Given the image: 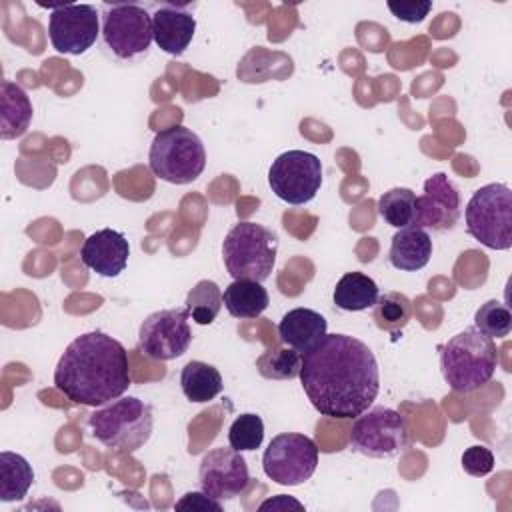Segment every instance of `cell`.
I'll return each mask as SVG.
<instances>
[{"instance_id": "obj_1", "label": "cell", "mask_w": 512, "mask_h": 512, "mask_svg": "<svg viewBox=\"0 0 512 512\" xmlns=\"http://www.w3.org/2000/svg\"><path fill=\"white\" fill-rule=\"evenodd\" d=\"M300 382L310 404L328 418H356L380 390L374 352L348 334H326L302 354Z\"/></svg>"}, {"instance_id": "obj_2", "label": "cell", "mask_w": 512, "mask_h": 512, "mask_svg": "<svg viewBox=\"0 0 512 512\" xmlns=\"http://www.w3.org/2000/svg\"><path fill=\"white\" fill-rule=\"evenodd\" d=\"M130 384L126 348L100 330L76 336L54 368V386L84 406H104L120 398Z\"/></svg>"}, {"instance_id": "obj_3", "label": "cell", "mask_w": 512, "mask_h": 512, "mask_svg": "<svg viewBox=\"0 0 512 512\" xmlns=\"http://www.w3.org/2000/svg\"><path fill=\"white\" fill-rule=\"evenodd\" d=\"M498 366V348L494 338L482 334L476 326L454 334L440 348V370L454 392H474L492 380Z\"/></svg>"}, {"instance_id": "obj_4", "label": "cell", "mask_w": 512, "mask_h": 512, "mask_svg": "<svg viewBox=\"0 0 512 512\" xmlns=\"http://www.w3.org/2000/svg\"><path fill=\"white\" fill-rule=\"evenodd\" d=\"M88 424L98 442L120 452H136L152 436V406L136 396H120L96 408Z\"/></svg>"}, {"instance_id": "obj_5", "label": "cell", "mask_w": 512, "mask_h": 512, "mask_svg": "<svg viewBox=\"0 0 512 512\" xmlns=\"http://www.w3.org/2000/svg\"><path fill=\"white\" fill-rule=\"evenodd\" d=\"M148 164L156 178L170 184H190L194 182L206 166V150L196 132L176 124L156 132Z\"/></svg>"}, {"instance_id": "obj_6", "label": "cell", "mask_w": 512, "mask_h": 512, "mask_svg": "<svg viewBox=\"0 0 512 512\" xmlns=\"http://www.w3.org/2000/svg\"><path fill=\"white\" fill-rule=\"evenodd\" d=\"M278 236L256 222L234 224L224 242L222 258L234 280L264 282L276 262Z\"/></svg>"}, {"instance_id": "obj_7", "label": "cell", "mask_w": 512, "mask_h": 512, "mask_svg": "<svg viewBox=\"0 0 512 512\" xmlns=\"http://www.w3.org/2000/svg\"><path fill=\"white\" fill-rule=\"evenodd\" d=\"M468 234L492 250L512 246V190L508 184L490 182L478 188L464 210Z\"/></svg>"}, {"instance_id": "obj_8", "label": "cell", "mask_w": 512, "mask_h": 512, "mask_svg": "<svg viewBox=\"0 0 512 512\" xmlns=\"http://www.w3.org/2000/svg\"><path fill=\"white\" fill-rule=\"evenodd\" d=\"M350 448L368 458H392L410 446L408 420L386 406H374L354 418Z\"/></svg>"}, {"instance_id": "obj_9", "label": "cell", "mask_w": 512, "mask_h": 512, "mask_svg": "<svg viewBox=\"0 0 512 512\" xmlns=\"http://www.w3.org/2000/svg\"><path fill=\"white\" fill-rule=\"evenodd\" d=\"M318 466V446L298 432H284L270 440L262 456L264 474L280 486H298L312 478Z\"/></svg>"}, {"instance_id": "obj_10", "label": "cell", "mask_w": 512, "mask_h": 512, "mask_svg": "<svg viewBox=\"0 0 512 512\" xmlns=\"http://www.w3.org/2000/svg\"><path fill=\"white\" fill-rule=\"evenodd\" d=\"M268 184L280 200L292 206L306 204L322 186V162L306 150L282 152L268 170Z\"/></svg>"}, {"instance_id": "obj_11", "label": "cell", "mask_w": 512, "mask_h": 512, "mask_svg": "<svg viewBox=\"0 0 512 512\" xmlns=\"http://www.w3.org/2000/svg\"><path fill=\"white\" fill-rule=\"evenodd\" d=\"M188 318L186 308H166L148 314L138 330V350L162 362L182 356L192 342Z\"/></svg>"}, {"instance_id": "obj_12", "label": "cell", "mask_w": 512, "mask_h": 512, "mask_svg": "<svg viewBox=\"0 0 512 512\" xmlns=\"http://www.w3.org/2000/svg\"><path fill=\"white\" fill-rule=\"evenodd\" d=\"M102 38L114 56L130 60L154 40L152 14L138 4H114L102 16Z\"/></svg>"}, {"instance_id": "obj_13", "label": "cell", "mask_w": 512, "mask_h": 512, "mask_svg": "<svg viewBox=\"0 0 512 512\" xmlns=\"http://www.w3.org/2000/svg\"><path fill=\"white\" fill-rule=\"evenodd\" d=\"M100 34L98 10L90 4L50 6L48 38L60 54L80 56L96 42Z\"/></svg>"}, {"instance_id": "obj_14", "label": "cell", "mask_w": 512, "mask_h": 512, "mask_svg": "<svg viewBox=\"0 0 512 512\" xmlns=\"http://www.w3.org/2000/svg\"><path fill=\"white\" fill-rule=\"evenodd\" d=\"M200 488L218 502L232 500L250 484V472L244 456L230 448L218 446L208 450L200 460Z\"/></svg>"}, {"instance_id": "obj_15", "label": "cell", "mask_w": 512, "mask_h": 512, "mask_svg": "<svg viewBox=\"0 0 512 512\" xmlns=\"http://www.w3.org/2000/svg\"><path fill=\"white\" fill-rule=\"evenodd\" d=\"M460 192L444 172L432 174L424 182L422 196H416L412 226L424 230H450L460 218Z\"/></svg>"}, {"instance_id": "obj_16", "label": "cell", "mask_w": 512, "mask_h": 512, "mask_svg": "<svg viewBox=\"0 0 512 512\" xmlns=\"http://www.w3.org/2000/svg\"><path fill=\"white\" fill-rule=\"evenodd\" d=\"M130 256V244L126 236L112 228H102L90 234L82 248L80 260L86 268L104 278H116L124 272Z\"/></svg>"}, {"instance_id": "obj_17", "label": "cell", "mask_w": 512, "mask_h": 512, "mask_svg": "<svg viewBox=\"0 0 512 512\" xmlns=\"http://www.w3.org/2000/svg\"><path fill=\"white\" fill-rule=\"evenodd\" d=\"M196 18L180 6H160L152 14V36L160 50L180 56L192 42Z\"/></svg>"}, {"instance_id": "obj_18", "label": "cell", "mask_w": 512, "mask_h": 512, "mask_svg": "<svg viewBox=\"0 0 512 512\" xmlns=\"http://www.w3.org/2000/svg\"><path fill=\"white\" fill-rule=\"evenodd\" d=\"M328 330L326 318L312 308L288 310L278 322V336L288 346L300 354L314 348Z\"/></svg>"}, {"instance_id": "obj_19", "label": "cell", "mask_w": 512, "mask_h": 512, "mask_svg": "<svg viewBox=\"0 0 512 512\" xmlns=\"http://www.w3.org/2000/svg\"><path fill=\"white\" fill-rule=\"evenodd\" d=\"M432 256V238L424 228L406 226L398 228L392 236L388 260L396 270L416 272L430 262Z\"/></svg>"}, {"instance_id": "obj_20", "label": "cell", "mask_w": 512, "mask_h": 512, "mask_svg": "<svg viewBox=\"0 0 512 512\" xmlns=\"http://www.w3.org/2000/svg\"><path fill=\"white\" fill-rule=\"evenodd\" d=\"M0 138L12 140L22 136L32 122V102L26 90L10 80L0 84Z\"/></svg>"}, {"instance_id": "obj_21", "label": "cell", "mask_w": 512, "mask_h": 512, "mask_svg": "<svg viewBox=\"0 0 512 512\" xmlns=\"http://www.w3.org/2000/svg\"><path fill=\"white\" fill-rule=\"evenodd\" d=\"M222 304L234 318L250 320L258 318L270 304L268 292L262 282L256 280H234L224 288Z\"/></svg>"}, {"instance_id": "obj_22", "label": "cell", "mask_w": 512, "mask_h": 512, "mask_svg": "<svg viewBox=\"0 0 512 512\" xmlns=\"http://www.w3.org/2000/svg\"><path fill=\"white\" fill-rule=\"evenodd\" d=\"M378 284L364 272L352 270L346 272L338 282L332 292V300L340 310L346 312H358L372 308L378 300Z\"/></svg>"}, {"instance_id": "obj_23", "label": "cell", "mask_w": 512, "mask_h": 512, "mask_svg": "<svg viewBox=\"0 0 512 512\" xmlns=\"http://www.w3.org/2000/svg\"><path fill=\"white\" fill-rule=\"evenodd\" d=\"M180 386L190 402H208L222 392L224 382L218 368L212 364L190 360L180 372Z\"/></svg>"}, {"instance_id": "obj_24", "label": "cell", "mask_w": 512, "mask_h": 512, "mask_svg": "<svg viewBox=\"0 0 512 512\" xmlns=\"http://www.w3.org/2000/svg\"><path fill=\"white\" fill-rule=\"evenodd\" d=\"M34 482V470L30 462L16 452H0V500H22Z\"/></svg>"}, {"instance_id": "obj_25", "label": "cell", "mask_w": 512, "mask_h": 512, "mask_svg": "<svg viewBox=\"0 0 512 512\" xmlns=\"http://www.w3.org/2000/svg\"><path fill=\"white\" fill-rule=\"evenodd\" d=\"M184 304H186L184 308L188 310V316L196 324L200 326L212 324L222 308V290L214 280H200L190 288Z\"/></svg>"}, {"instance_id": "obj_26", "label": "cell", "mask_w": 512, "mask_h": 512, "mask_svg": "<svg viewBox=\"0 0 512 512\" xmlns=\"http://www.w3.org/2000/svg\"><path fill=\"white\" fill-rule=\"evenodd\" d=\"M372 308V320L384 332H398L412 318V302L402 292H386L378 296Z\"/></svg>"}, {"instance_id": "obj_27", "label": "cell", "mask_w": 512, "mask_h": 512, "mask_svg": "<svg viewBox=\"0 0 512 512\" xmlns=\"http://www.w3.org/2000/svg\"><path fill=\"white\" fill-rule=\"evenodd\" d=\"M414 204L416 194L410 188H390L378 198V214L386 224L406 228L414 222Z\"/></svg>"}, {"instance_id": "obj_28", "label": "cell", "mask_w": 512, "mask_h": 512, "mask_svg": "<svg viewBox=\"0 0 512 512\" xmlns=\"http://www.w3.org/2000/svg\"><path fill=\"white\" fill-rule=\"evenodd\" d=\"M256 368L268 380H292L300 376L302 354L294 348H268L258 356Z\"/></svg>"}, {"instance_id": "obj_29", "label": "cell", "mask_w": 512, "mask_h": 512, "mask_svg": "<svg viewBox=\"0 0 512 512\" xmlns=\"http://www.w3.org/2000/svg\"><path fill=\"white\" fill-rule=\"evenodd\" d=\"M474 326L490 338H506L512 330V314L500 300H488L476 310Z\"/></svg>"}, {"instance_id": "obj_30", "label": "cell", "mask_w": 512, "mask_h": 512, "mask_svg": "<svg viewBox=\"0 0 512 512\" xmlns=\"http://www.w3.org/2000/svg\"><path fill=\"white\" fill-rule=\"evenodd\" d=\"M264 440V422L258 414H240L228 430V444L238 452H248L260 448Z\"/></svg>"}, {"instance_id": "obj_31", "label": "cell", "mask_w": 512, "mask_h": 512, "mask_svg": "<svg viewBox=\"0 0 512 512\" xmlns=\"http://www.w3.org/2000/svg\"><path fill=\"white\" fill-rule=\"evenodd\" d=\"M460 462H462V468H464L466 474H470V476H486L494 468V454L490 452V448L478 444V446L466 448Z\"/></svg>"}, {"instance_id": "obj_32", "label": "cell", "mask_w": 512, "mask_h": 512, "mask_svg": "<svg viewBox=\"0 0 512 512\" xmlns=\"http://www.w3.org/2000/svg\"><path fill=\"white\" fill-rule=\"evenodd\" d=\"M388 10L402 22H408V24H416V22H422L428 12L432 10V2L430 0H400V2H386Z\"/></svg>"}, {"instance_id": "obj_33", "label": "cell", "mask_w": 512, "mask_h": 512, "mask_svg": "<svg viewBox=\"0 0 512 512\" xmlns=\"http://www.w3.org/2000/svg\"><path fill=\"white\" fill-rule=\"evenodd\" d=\"M176 510H200V512H222V504L218 500H214L212 496H208L206 492H186L176 504Z\"/></svg>"}, {"instance_id": "obj_34", "label": "cell", "mask_w": 512, "mask_h": 512, "mask_svg": "<svg viewBox=\"0 0 512 512\" xmlns=\"http://www.w3.org/2000/svg\"><path fill=\"white\" fill-rule=\"evenodd\" d=\"M288 508L304 510V504H300V502L294 500L292 496L278 494V496H272V498L264 500V502L258 506V512H266V510H288Z\"/></svg>"}]
</instances>
